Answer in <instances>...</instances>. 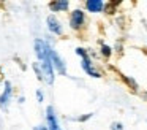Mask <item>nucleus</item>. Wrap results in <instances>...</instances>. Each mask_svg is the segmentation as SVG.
I'll list each match as a JSON object with an SVG mask.
<instances>
[{"label":"nucleus","mask_w":147,"mask_h":130,"mask_svg":"<svg viewBox=\"0 0 147 130\" xmlns=\"http://www.w3.org/2000/svg\"><path fill=\"white\" fill-rule=\"evenodd\" d=\"M49 57H51V63H52L54 71H57L59 75H67V63L59 56V52L54 48H51V51H49Z\"/></svg>","instance_id":"2"},{"label":"nucleus","mask_w":147,"mask_h":130,"mask_svg":"<svg viewBox=\"0 0 147 130\" xmlns=\"http://www.w3.org/2000/svg\"><path fill=\"white\" fill-rule=\"evenodd\" d=\"M35 95H36V100H38L40 103H41V101L45 100V94H43V91H41V89H36Z\"/></svg>","instance_id":"12"},{"label":"nucleus","mask_w":147,"mask_h":130,"mask_svg":"<svg viewBox=\"0 0 147 130\" xmlns=\"http://www.w3.org/2000/svg\"><path fill=\"white\" fill-rule=\"evenodd\" d=\"M111 130H123V125L120 122H112L111 124Z\"/></svg>","instance_id":"14"},{"label":"nucleus","mask_w":147,"mask_h":130,"mask_svg":"<svg viewBox=\"0 0 147 130\" xmlns=\"http://www.w3.org/2000/svg\"><path fill=\"white\" fill-rule=\"evenodd\" d=\"M76 54L81 57V67H82V70L87 73V75L92 76V78H100V76H101V73L95 68V65H93L89 52H87L84 48H76Z\"/></svg>","instance_id":"1"},{"label":"nucleus","mask_w":147,"mask_h":130,"mask_svg":"<svg viewBox=\"0 0 147 130\" xmlns=\"http://www.w3.org/2000/svg\"><path fill=\"white\" fill-rule=\"evenodd\" d=\"M33 130H48V129H46V125H38V127H35Z\"/></svg>","instance_id":"15"},{"label":"nucleus","mask_w":147,"mask_h":130,"mask_svg":"<svg viewBox=\"0 0 147 130\" xmlns=\"http://www.w3.org/2000/svg\"><path fill=\"white\" fill-rule=\"evenodd\" d=\"M100 52L103 54V57L109 59V57H111V54H112V49H111V46H108V44L103 43V44H101V49H100Z\"/></svg>","instance_id":"9"},{"label":"nucleus","mask_w":147,"mask_h":130,"mask_svg":"<svg viewBox=\"0 0 147 130\" xmlns=\"http://www.w3.org/2000/svg\"><path fill=\"white\" fill-rule=\"evenodd\" d=\"M46 24H48L49 32H52L54 35H62V33H63V27H62L60 21H59L55 16H48V19H46Z\"/></svg>","instance_id":"6"},{"label":"nucleus","mask_w":147,"mask_h":130,"mask_svg":"<svg viewBox=\"0 0 147 130\" xmlns=\"http://www.w3.org/2000/svg\"><path fill=\"white\" fill-rule=\"evenodd\" d=\"M33 70H35V73H36V78L40 79V81H43V75H41V68H40V65L38 63H33Z\"/></svg>","instance_id":"11"},{"label":"nucleus","mask_w":147,"mask_h":130,"mask_svg":"<svg viewBox=\"0 0 147 130\" xmlns=\"http://www.w3.org/2000/svg\"><path fill=\"white\" fill-rule=\"evenodd\" d=\"M11 97H13V86H11L10 81H5V87L3 92L0 94V108L3 111L8 110V105L11 101Z\"/></svg>","instance_id":"4"},{"label":"nucleus","mask_w":147,"mask_h":130,"mask_svg":"<svg viewBox=\"0 0 147 130\" xmlns=\"http://www.w3.org/2000/svg\"><path fill=\"white\" fill-rule=\"evenodd\" d=\"M122 78H123V81L127 82L128 86H130L131 89H133V91H136L138 89V82L134 81V79H131V78H128V76H122Z\"/></svg>","instance_id":"10"},{"label":"nucleus","mask_w":147,"mask_h":130,"mask_svg":"<svg viewBox=\"0 0 147 130\" xmlns=\"http://www.w3.org/2000/svg\"><path fill=\"white\" fill-rule=\"evenodd\" d=\"M86 24V14H84L82 10H74V11H71L70 14V27L74 29V30H79L82 25Z\"/></svg>","instance_id":"3"},{"label":"nucleus","mask_w":147,"mask_h":130,"mask_svg":"<svg viewBox=\"0 0 147 130\" xmlns=\"http://www.w3.org/2000/svg\"><path fill=\"white\" fill-rule=\"evenodd\" d=\"M46 129L48 130H62L60 124H59V119H57V114H55L52 106L46 108Z\"/></svg>","instance_id":"5"},{"label":"nucleus","mask_w":147,"mask_h":130,"mask_svg":"<svg viewBox=\"0 0 147 130\" xmlns=\"http://www.w3.org/2000/svg\"><path fill=\"white\" fill-rule=\"evenodd\" d=\"M68 8H70L68 0H54V2L49 3V10L52 13H62V11H67Z\"/></svg>","instance_id":"7"},{"label":"nucleus","mask_w":147,"mask_h":130,"mask_svg":"<svg viewBox=\"0 0 147 130\" xmlns=\"http://www.w3.org/2000/svg\"><path fill=\"white\" fill-rule=\"evenodd\" d=\"M105 5L106 2H103V0H87L86 2V8L87 11L90 13H100L105 10Z\"/></svg>","instance_id":"8"},{"label":"nucleus","mask_w":147,"mask_h":130,"mask_svg":"<svg viewBox=\"0 0 147 130\" xmlns=\"http://www.w3.org/2000/svg\"><path fill=\"white\" fill-rule=\"evenodd\" d=\"M90 117H92V113H89V114H82V116H79V117H76V120H79V122H86V120H89Z\"/></svg>","instance_id":"13"}]
</instances>
